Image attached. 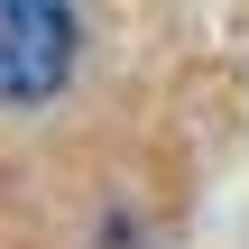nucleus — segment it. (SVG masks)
I'll return each instance as SVG.
<instances>
[{"label":"nucleus","mask_w":249,"mask_h":249,"mask_svg":"<svg viewBox=\"0 0 249 249\" xmlns=\"http://www.w3.org/2000/svg\"><path fill=\"white\" fill-rule=\"evenodd\" d=\"M74 83V0H0V102H55Z\"/></svg>","instance_id":"obj_1"}]
</instances>
